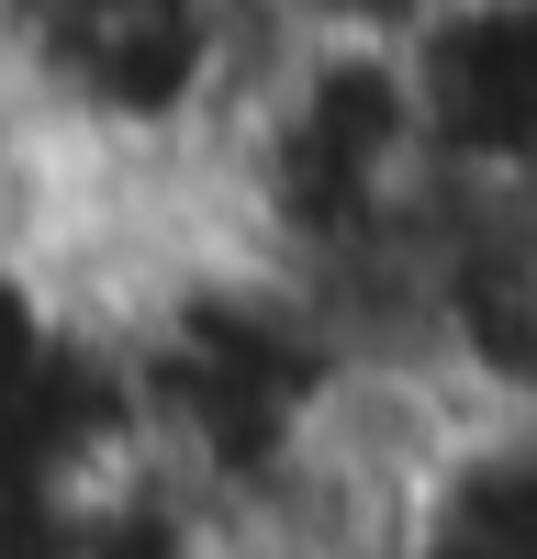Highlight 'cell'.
Masks as SVG:
<instances>
[{
  "mask_svg": "<svg viewBox=\"0 0 537 559\" xmlns=\"http://www.w3.org/2000/svg\"><path fill=\"white\" fill-rule=\"evenodd\" d=\"M415 90L448 179L537 191V0H448L415 45Z\"/></svg>",
  "mask_w": 537,
  "mask_h": 559,
  "instance_id": "obj_1",
  "label": "cell"
},
{
  "mask_svg": "<svg viewBox=\"0 0 537 559\" xmlns=\"http://www.w3.org/2000/svg\"><path fill=\"white\" fill-rule=\"evenodd\" d=\"M437 12L448 0H247V23L268 45H381V57H415Z\"/></svg>",
  "mask_w": 537,
  "mask_h": 559,
  "instance_id": "obj_2",
  "label": "cell"
}]
</instances>
